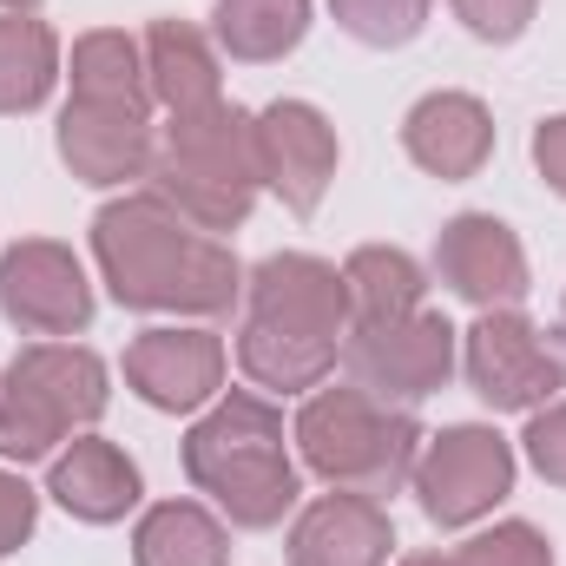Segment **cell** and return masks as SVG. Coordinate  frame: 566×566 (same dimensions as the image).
Wrapping results in <instances>:
<instances>
[{
	"label": "cell",
	"mask_w": 566,
	"mask_h": 566,
	"mask_svg": "<svg viewBox=\"0 0 566 566\" xmlns=\"http://www.w3.org/2000/svg\"><path fill=\"white\" fill-rule=\"evenodd\" d=\"M93 258L106 290L151 316H224L244 296L238 258L211 231L185 224L158 191H126L93 218Z\"/></svg>",
	"instance_id": "6da1fadb"
},
{
	"label": "cell",
	"mask_w": 566,
	"mask_h": 566,
	"mask_svg": "<svg viewBox=\"0 0 566 566\" xmlns=\"http://www.w3.org/2000/svg\"><path fill=\"white\" fill-rule=\"evenodd\" d=\"M185 474L198 494L218 501V514L231 527H277L296 507V461L283 441V416L258 396V389H224L198 428L185 434Z\"/></svg>",
	"instance_id": "7a4b0ae2"
},
{
	"label": "cell",
	"mask_w": 566,
	"mask_h": 566,
	"mask_svg": "<svg viewBox=\"0 0 566 566\" xmlns=\"http://www.w3.org/2000/svg\"><path fill=\"white\" fill-rule=\"evenodd\" d=\"M151 191L198 231H238L264 191L258 171V113H238L231 99L205 113H178L151 158Z\"/></svg>",
	"instance_id": "3957f363"
},
{
	"label": "cell",
	"mask_w": 566,
	"mask_h": 566,
	"mask_svg": "<svg viewBox=\"0 0 566 566\" xmlns=\"http://www.w3.org/2000/svg\"><path fill=\"white\" fill-rule=\"evenodd\" d=\"M303 468L343 494H396L409 488L416 474V454H422V428L409 409L396 402H376L369 389L356 382H336V389H316L303 409H296V428H290Z\"/></svg>",
	"instance_id": "277c9868"
},
{
	"label": "cell",
	"mask_w": 566,
	"mask_h": 566,
	"mask_svg": "<svg viewBox=\"0 0 566 566\" xmlns=\"http://www.w3.org/2000/svg\"><path fill=\"white\" fill-rule=\"evenodd\" d=\"M106 363L80 343H27L0 376V454L46 461L106 416Z\"/></svg>",
	"instance_id": "5b68a950"
},
{
	"label": "cell",
	"mask_w": 566,
	"mask_h": 566,
	"mask_svg": "<svg viewBox=\"0 0 566 566\" xmlns=\"http://www.w3.org/2000/svg\"><path fill=\"white\" fill-rule=\"evenodd\" d=\"M461 369H468V389L494 416H534V409L560 402L566 389V356L521 310H481L468 329Z\"/></svg>",
	"instance_id": "8992f818"
},
{
	"label": "cell",
	"mask_w": 566,
	"mask_h": 566,
	"mask_svg": "<svg viewBox=\"0 0 566 566\" xmlns=\"http://www.w3.org/2000/svg\"><path fill=\"white\" fill-rule=\"evenodd\" d=\"M409 488L434 527H474L481 514H494L514 494V448L481 422L441 428L422 441Z\"/></svg>",
	"instance_id": "52a82bcc"
},
{
	"label": "cell",
	"mask_w": 566,
	"mask_h": 566,
	"mask_svg": "<svg viewBox=\"0 0 566 566\" xmlns=\"http://www.w3.org/2000/svg\"><path fill=\"white\" fill-rule=\"evenodd\" d=\"M343 369L376 402L416 409L434 389H448V376H454V323L434 310H416V316L382 323V329H349Z\"/></svg>",
	"instance_id": "ba28073f"
},
{
	"label": "cell",
	"mask_w": 566,
	"mask_h": 566,
	"mask_svg": "<svg viewBox=\"0 0 566 566\" xmlns=\"http://www.w3.org/2000/svg\"><path fill=\"white\" fill-rule=\"evenodd\" d=\"M0 316L27 336H80L93 323L86 264L53 238H20L0 258Z\"/></svg>",
	"instance_id": "9c48e42d"
},
{
	"label": "cell",
	"mask_w": 566,
	"mask_h": 566,
	"mask_svg": "<svg viewBox=\"0 0 566 566\" xmlns=\"http://www.w3.org/2000/svg\"><path fill=\"white\" fill-rule=\"evenodd\" d=\"M244 296H251V323H277V329L316 336V343H349V283L336 264H323L310 251L264 258L244 277Z\"/></svg>",
	"instance_id": "30bf717a"
},
{
	"label": "cell",
	"mask_w": 566,
	"mask_h": 566,
	"mask_svg": "<svg viewBox=\"0 0 566 566\" xmlns=\"http://www.w3.org/2000/svg\"><path fill=\"white\" fill-rule=\"evenodd\" d=\"M434 277L474 310H514L527 296V251L494 211H461L434 238Z\"/></svg>",
	"instance_id": "8fae6325"
},
{
	"label": "cell",
	"mask_w": 566,
	"mask_h": 566,
	"mask_svg": "<svg viewBox=\"0 0 566 566\" xmlns=\"http://www.w3.org/2000/svg\"><path fill=\"white\" fill-rule=\"evenodd\" d=\"M258 171L296 218H310L336 178V126L310 99H271L258 113Z\"/></svg>",
	"instance_id": "7c38bea8"
},
{
	"label": "cell",
	"mask_w": 566,
	"mask_h": 566,
	"mask_svg": "<svg viewBox=\"0 0 566 566\" xmlns=\"http://www.w3.org/2000/svg\"><path fill=\"white\" fill-rule=\"evenodd\" d=\"M126 382L151 409L191 416V409L224 396V336H211V329H145L126 349Z\"/></svg>",
	"instance_id": "4fadbf2b"
},
{
	"label": "cell",
	"mask_w": 566,
	"mask_h": 566,
	"mask_svg": "<svg viewBox=\"0 0 566 566\" xmlns=\"http://www.w3.org/2000/svg\"><path fill=\"white\" fill-rule=\"evenodd\" d=\"M60 158H66V171L80 185L106 191V185L151 178L158 145H151L145 113H133V106H86V99H73L60 113Z\"/></svg>",
	"instance_id": "5bb4252c"
},
{
	"label": "cell",
	"mask_w": 566,
	"mask_h": 566,
	"mask_svg": "<svg viewBox=\"0 0 566 566\" xmlns=\"http://www.w3.org/2000/svg\"><path fill=\"white\" fill-rule=\"evenodd\" d=\"M389 547H396V527L382 501L343 494V488L310 501L290 527V566H389Z\"/></svg>",
	"instance_id": "9a60e30c"
},
{
	"label": "cell",
	"mask_w": 566,
	"mask_h": 566,
	"mask_svg": "<svg viewBox=\"0 0 566 566\" xmlns=\"http://www.w3.org/2000/svg\"><path fill=\"white\" fill-rule=\"evenodd\" d=\"M46 494L73 521H86V527H113V521H126L139 507L145 488H139V468H133L126 448H113L99 434H73L53 454V468H46Z\"/></svg>",
	"instance_id": "2e32d148"
},
{
	"label": "cell",
	"mask_w": 566,
	"mask_h": 566,
	"mask_svg": "<svg viewBox=\"0 0 566 566\" xmlns=\"http://www.w3.org/2000/svg\"><path fill=\"white\" fill-rule=\"evenodd\" d=\"M402 151L428 178H474L494 151V113L474 93H428L402 119Z\"/></svg>",
	"instance_id": "e0dca14e"
},
{
	"label": "cell",
	"mask_w": 566,
	"mask_h": 566,
	"mask_svg": "<svg viewBox=\"0 0 566 566\" xmlns=\"http://www.w3.org/2000/svg\"><path fill=\"white\" fill-rule=\"evenodd\" d=\"M145 80H151V106H165L171 119L178 113H205V106L224 99L218 53H211V40L191 20H151V33H145Z\"/></svg>",
	"instance_id": "ac0fdd59"
},
{
	"label": "cell",
	"mask_w": 566,
	"mask_h": 566,
	"mask_svg": "<svg viewBox=\"0 0 566 566\" xmlns=\"http://www.w3.org/2000/svg\"><path fill=\"white\" fill-rule=\"evenodd\" d=\"M343 283H349V329L402 323V316L422 310V296H428L422 264L402 244H363V251H349Z\"/></svg>",
	"instance_id": "d6986e66"
},
{
	"label": "cell",
	"mask_w": 566,
	"mask_h": 566,
	"mask_svg": "<svg viewBox=\"0 0 566 566\" xmlns=\"http://www.w3.org/2000/svg\"><path fill=\"white\" fill-rule=\"evenodd\" d=\"M133 566H231V534L198 501H158L133 527Z\"/></svg>",
	"instance_id": "ffe728a7"
},
{
	"label": "cell",
	"mask_w": 566,
	"mask_h": 566,
	"mask_svg": "<svg viewBox=\"0 0 566 566\" xmlns=\"http://www.w3.org/2000/svg\"><path fill=\"white\" fill-rule=\"evenodd\" d=\"M73 99L86 106H133L151 113V80H145V46L119 27H99V33H80L73 40Z\"/></svg>",
	"instance_id": "44dd1931"
},
{
	"label": "cell",
	"mask_w": 566,
	"mask_h": 566,
	"mask_svg": "<svg viewBox=\"0 0 566 566\" xmlns=\"http://www.w3.org/2000/svg\"><path fill=\"white\" fill-rule=\"evenodd\" d=\"M343 343H316V336H296L277 323H251L238 329V363L258 389H277V396H303V389H323V376L336 369Z\"/></svg>",
	"instance_id": "7402d4cb"
},
{
	"label": "cell",
	"mask_w": 566,
	"mask_h": 566,
	"mask_svg": "<svg viewBox=\"0 0 566 566\" xmlns=\"http://www.w3.org/2000/svg\"><path fill=\"white\" fill-rule=\"evenodd\" d=\"M211 33L231 60L244 66H264V60H283L303 46L310 33V0H218L211 13Z\"/></svg>",
	"instance_id": "603a6c76"
},
{
	"label": "cell",
	"mask_w": 566,
	"mask_h": 566,
	"mask_svg": "<svg viewBox=\"0 0 566 566\" xmlns=\"http://www.w3.org/2000/svg\"><path fill=\"white\" fill-rule=\"evenodd\" d=\"M60 80V40L33 13H0V113H33L46 106Z\"/></svg>",
	"instance_id": "cb8c5ba5"
},
{
	"label": "cell",
	"mask_w": 566,
	"mask_h": 566,
	"mask_svg": "<svg viewBox=\"0 0 566 566\" xmlns=\"http://www.w3.org/2000/svg\"><path fill=\"white\" fill-rule=\"evenodd\" d=\"M434 0H329L336 27L363 46H409Z\"/></svg>",
	"instance_id": "d4e9b609"
},
{
	"label": "cell",
	"mask_w": 566,
	"mask_h": 566,
	"mask_svg": "<svg viewBox=\"0 0 566 566\" xmlns=\"http://www.w3.org/2000/svg\"><path fill=\"white\" fill-rule=\"evenodd\" d=\"M454 560L461 566H554V547H547L541 527H527V521H501V527L474 534Z\"/></svg>",
	"instance_id": "484cf974"
},
{
	"label": "cell",
	"mask_w": 566,
	"mask_h": 566,
	"mask_svg": "<svg viewBox=\"0 0 566 566\" xmlns=\"http://www.w3.org/2000/svg\"><path fill=\"white\" fill-rule=\"evenodd\" d=\"M534 7H541V0H454V20H461L474 40L507 46V40H521V33H527Z\"/></svg>",
	"instance_id": "4316f807"
},
{
	"label": "cell",
	"mask_w": 566,
	"mask_h": 566,
	"mask_svg": "<svg viewBox=\"0 0 566 566\" xmlns=\"http://www.w3.org/2000/svg\"><path fill=\"white\" fill-rule=\"evenodd\" d=\"M521 448H527V461L541 468V481L566 488V396L527 416V434H521Z\"/></svg>",
	"instance_id": "83f0119b"
},
{
	"label": "cell",
	"mask_w": 566,
	"mask_h": 566,
	"mask_svg": "<svg viewBox=\"0 0 566 566\" xmlns=\"http://www.w3.org/2000/svg\"><path fill=\"white\" fill-rule=\"evenodd\" d=\"M33 521H40V494H33L20 474L0 468V560L33 541Z\"/></svg>",
	"instance_id": "f1b7e54d"
},
{
	"label": "cell",
	"mask_w": 566,
	"mask_h": 566,
	"mask_svg": "<svg viewBox=\"0 0 566 566\" xmlns=\"http://www.w3.org/2000/svg\"><path fill=\"white\" fill-rule=\"evenodd\" d=\"M534 165H541V178L566 198V113H554V119L534 133Z\"/></svg>",
	"instance_id": "f546056e"
},
{
	"label": "cell",
	"mask_w": 566,
	"mask_h": 566,
	"mask_svg": "<svg viewBox=\"0 0 566 566\" xmlns=\"http://www.w3.org/2000/svg\"><path fill=\"white\" fill-rule=\"evenodd\" d=\"M402 566H461V560H454V554H409Z\"/></svg>",
	"instance_id": "4dcf8cb0"
},
{
	"label": "cell",
	"mask_w": 566,
	"mask_h": 566,
	"mask_svg": "<svg viewBox=\"0 0 566 566\" xmlns=\"http://www.w3.org/2000/svg\"><path fill=\"white\" fill-rule=\"evenodd\" d=\"M40 0H0V13H33Z\"/></svg>",
	"instance_id": "1f68e13d"
}]
</instances>
